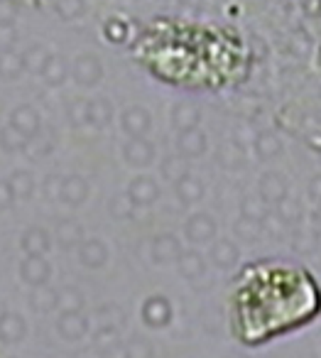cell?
Listing matches in <instances>:
<instances>
[{"instance_id":"obj_2","label":"cell","mask_w":321,"mask_h":358,"mask_svg":"<svg viewBox=\"0 0 321 358\" xmlns=\"http://www.w3.org/2000/svg\"><path fill=\"white\" fill-rule=\"evenodd\" d=\"M172 317H174V309L169 304L167 297H155L145 299L143 304V322L148 324L150 329H164L167 324H172Z\"/></svg>"},{"instance_id":"obj_27","label":"cell","mask_w":321,"mask_h":358,"mask_svg":"<svg viewBox=\"0 0 321 358\" xmlns=\"http://www.w3.org/2000/svg\"><path fill=\"white\" fill-rule=\"evenodd\" d=\"M10 358H17V356H10Z\"/></svg>"},{"instance_id":"obj_1","label":"cell","mask_w":321,"mask_h":358,"mask_svg":"<svg viewBox=\"0 0 321 358\" xmlns=\"http://www.w3.org/2000/svg\"><path fill=\"white\" fill-rule=\"evenodd\" d=\"M135 57L157 81L189 91L228 89L248 71L245 42L204 22L157 20L138 37Z\"/></svg>"},{"instance_id":"obj_26","label":"cell","mask_w":321,"mask_h":358,"mask_svg":"<svg viewBox=\"0 0 321 358\" xmlns=\"http://www.w3.org/2000/svg\"><path fill=\"white\" fill-rule=\"evenodd\" d=\"M6 312H8V309H6V304L0 302V319H3V314H6Z\"/></svg>"},{"instance_id":"obj_20","label":"cell","mask_w":321,"mask_h":358,"mask_svg":"<svg viewBox=\"0 0 321 358\" xmlns=\"http://www.w3.org/2000/svg\"><path fill=\"white\" fill-rule=\"evenodd\" d=\"M79 236H81V231L76 229L74 224H64V226L59 229V241H62L64 245H74L76 241H79Z\"/></svg>"},{"instance_id":"obj_3","label":"cell","mask_w":321,"mask_h":358,"mask_svg":"<svg viewBox=\"0 0 321 358\" xmlns=\"http://www.w3.org/2000/svg\"><path fill=\"white\" fill-rule=\"evenodd\" d=\"M89 329H91L89 317L81 312H62L59 319H57V331L66 341H79V338H84L89 334Z\"/></svg>"},{"instance_id":"obj_22","label":"cell","mask_w":321,"mask_h":358,"mask_svg":"<svg viewBox=\"0 0 321 358\" xmlns=\"http://www.w3.org/2000/svg\"><path fill=\"white\" fill-rule=\"evenodd\" d=\"M179 194H182L184 199H199L201 187H199L197 182H184V185H179Z\"/></svg>"},{"instance_id":"obj_23","label":"cell","mask_w":321,"mask_h":358,"mask_svg":"<svg viewBox=\"0 0 321 358\" xmlns=\"http://www.w3.org/2000/svg\"><path fill=\"white\" fill-rule=\"evenodd\" d=\"M8 201H10V196H8V192L3 189V187H0V209H3V206H6Z\"/></svg>"},{"instance_id":"obj_5","label":"cell","mask_w":321,"mask_h":358,"mask_svg":"<svg viewBox=\"0 0 321 358\" xmlns=\"http://www.w3.org/2000/svg\"><path fill=\"white\" fill-rule=\"evenodd\" d=\"M50 275H52L50 265H47V260H42L40 255H32V258H27L25 263H22V280H25L27 285H32V287L47 285Z\"/></svg>"},{"instance_id":"obj_10","label":"cell","mask_w":321,"mask_h":358,"mask_svg":"<svg viewBox=\"0 0 321 358\" xmlns=\"http://www.w3.org/2000/svg\"><path fill=\"white\" fill-rule=\"evenodd\" d=\"M106 245L101 241H89V243L81 245V263L89 265V268H101L106 263Z\"/></svg>"},{"instance_id":"obj_16","label":"cell","mask_w":321,"mask_h":358,"mask_svg":"<svg viewBox=\"0 0 321 358\" xmlns=\"http://www.w3.org/2000/svg\"><path fill=\"white\" fill-rule=\"evenodd\" d=\"M125 346H128V358H155V346L143 336H133Z\"/></svg>"},{"instance_id":"obj_15","label":"cell","mask_w":321,"mask_h":358,"mask_svg":"<svg viewBox=\"0 0 321 358\" xmlns=\"http://www.w3.org/2000/svg\"><path fill=\"white\" fill-rule=\"evenodd\" d=\"M115 341H120V334H118V327H99L94 334V346L96 351H104V348L113 346Z\"/></svg>"},{"instance_id":"obj_7","label":"cell","mask_w":321,"mask_h":358,"mask_svg":"<svg viewBox=\"0 0 321 358\" xmlns=\"http://www.w3.org/2000/svg\"><path fill=\"white\" fill-rule=\"evenodd\" d=\"M30 307L35 309L37 314H50L52 309H57V292L45 285L35 287V292L30 294Z\"/></svg>"},{"instance_id":"obj_9","label":"cell","mask_w":321,"mask_h":358,"mask_svg":"<svg viewBox=\"0 0 321 358\" xmlns=\"http://www.w3.org/2000/svg\"><path fill=\"white\" fill-rule=\"evenodd\" d=\"M211 260L218 265V268H233L238 263V248L228 241H218L216 245L211 248Z\"/></svg>"},{"instance_id":"obj_13","label":"cell","mask_w":321,"mask_h":358,"mask_svg":"<svg viewBox=\"0 0 321 358\" xmlns=\"http://www.w3.org/2000/svg\"><path fill=\"white\" fill-rule=\"evenodd\" d=\"M22 243H25V250L30 255H42V253H47V248H50V238H47V234L40 229L30 231Z\"/></svg>"},{"instance_id":"obj_19","label":"cell","mask_w":321,"mask_h":358,"mask_svg":"<svg viewBox=\"0 0 321 358\" xmlns=\"http://www.w3.org/2000/svg\"><path fill=\"white\" fill-rule=\"evenodd\" d=\"M64 196H66V201H81L86 196V185L79 182V179H74V182H69V185L64 187Z\"/></svg>"},{"instance_id":"obj_17","label":"cell","mask_w":321,"mask_h":358,"mask_svg":"<svg viewBox=\"0 0 321 358\" xmlns=\"http://www.w3.org/2000/svg\"><path fill=\"white\" fill-rule=\"evenodd\" d=\"M96 319L101 322V327H120V324L125 322L123 312H120L118 307H113V304H108V307L99 309V314H96Z\"/></svg>"},{"instance_id":"obj_21","label":"cell","mask_w":321,"mask_h":358,"mask_svg":"<svg viewBox=\"0 0 321 358\" xmlns=\"http://www.w3.org/2000/svg\"><path fill=\"white\" fill-rule=\"evenodd\" d=\"M101 358H128V346H125L123 341H115L113 346L104 348V351L99 353Z\"/></svg>"},{"instance_id":"obj_24","label":"cell","mask_w":321,"mask_h":358,"mask_svg":"<svg viewBox=\"0 0 321 358\" xmlns=\"http://www.w3.org/2000/svg\"><path fill=\"white\" fill-rule=\"evenodd\" d=\"M226 358H248V356H245V353H228Z\"/></svg>"},{"instance_id":"obj_18","label":"cell","mask_w":321,"mask_h":358,"mask_svg":"<svg viewBox=\"0 0 321 358\" xmlns=\"http://www.w3.org/2000/svg\"><path fill=\"white\" fill-rule=\"evenodd\" d=\"M262 192H265L267 199H280V196H285V185L277 177H270L262 182Z\"/></svg>"},{"instance_id":"obj_12","label":"cell","mask_w":321,"mask_h":358,"mask_svg":"<svg viewBox=\"0 0 321 358\" xmlns=\"http://www.w3.org/2000/svg\"><path fill=\"white\" fill-rule=\"evenodd\" d=\"M57 307H59L62 312H81V307H84V294L74 287L62 289V292H57Z\"/></svg>"},{"instance_id":"obj_25","label":"cell","mask_w":321,"mask_h":358,"mask_svg":"<svg viewBox=\"0 0 321 358\" xmlns=\"http://www.w3.org/2000/svg\"><path fill=\"white\" fill-rule=\"evenodd\" d=\"M314 194H316V199H321V185L314 187Z\"/></svg>"},{"instance_id":"obj_4","label":"cell","mask_w":321,"mask_h":358,"mask_svg":"<svg viewBox=\"0 0 321 358\" xmlns=\"http://www.w3.org/2000/svg\"><path fill=\"white\" fill-rule=\"evenodd\" d=\"M27 334V322L22 314L6 312L0 319V341L3 343H20Z\"/></svg>"},{"instance_id":"obj_14","label":"cell","mask_w":321,"mask_h":358,"mask_svg":"<svg viewBox=\"0 0 321 358\" xmlns=\"http://www.w3.org/2000/svg\"><path fill=\"white\" fill-rule=\"evenodd\" d=\"M130 194H133V199L138 201V204H150V201H155V196H157V187H155L150 179H138V182L130 187Z\"/></svg>"},{"instance_id":"obj_11","label":"cell","mask_w":321,"mask_h":358,"mask_svg":"<svg viewBox=\"0 0 321 358\" xmlns=\"http://www.w3.org/2000/svg\"><path fill=\"white\" fill-rule=\"evenodd\" d=\"M177 263H179V273L184 275L187 280H194V278H199V275H204V258L199 253H182L177 258Z\"/></svg>"},{"instance_id":"obj_8","label":"cell","mask_w":321,"mask_h":358,"mask_svg":"<svg viewBox=\"0 0 321 358\" xmlns=\"http://www.w3.org/2000/svg\"><path fill=\"white\" fill-rule=\"evenodd\" d=\"M152 255L157 263H169V260H177L179 255H182V250H179L177 238H172V236H159V238L155 241Z\"/></svg>"},{"instance_id":"obj_6","label":"cell","mask_w":321,"mask_h":358,"mask_svg":"<svg viewBox=\"0 0 321 358\" xmlns=\"http://www.w3.org/2000/svg\"><path fill=\"white\" fill-rule=\"evenodd\" d=\"M213 231H216L213 221L208 219V216H204V214L194 216V219L187 224V236H189V241H197V243H204V241H211V238H213Z\"/></svg>"}]
</instances>
